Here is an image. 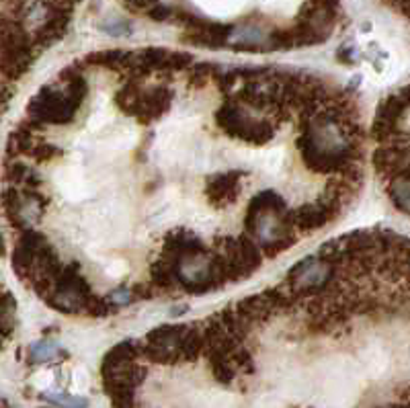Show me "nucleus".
<instances>
[{"instance_id": "obj_1", "label": "nucleus", "mask_w": 410, "mask_h": 408, "mask_svg": "<svg viewBox=\"0 0 410 408\" xmlns=\"http://www.w3.org/2000/svg\"><path fill=\"white\" fill-rule=\"evenodd\" d=\"M244 224L246 232L259 242L263 257L269 259L292 248L297 238L292 224V210L273 189L261 191L250 199Z\"/></svg>"}, {"instance_id": "obj_2", "label": "nucleus", "mask_w": 410, "mask_h": 408, "mask_svg": "<svg viewBox=\"0 0 410 408\" xmlns=\"http://www.w3.org/2000/svg\"><path fill=\"white\" fill-rule=\"evenodd\" d=\"M59 89L56 86H44L31 101H29V121L44 127L50 123L68 125L72 123L82 101L86 99L88 84L82 72H78L76 66L64 70L59 74Z\"/></svg>"}, {"instance_id": "obj_3", "label": "nucleus", "mask_w": 410, "mask_h": 408, "mask_svg": "<svg viewBox=\"0 0 410 408\" xmlns=\"http://www.w3.org/2000/svg\"><path fill=\"white\" fill-rule=\"evenodd\" d=\"M339 265L322 259V257H306L297 261L290 269L286 288L290 290L292 297L297 299H310L324 293H330L339 288Z\"/></svg>"}, {"instance_id": "obj_4", "label": "nucleus", "mask_w": 410, "mask_h": 408, "mask_svg": "<svg viewBox=\"0 0 410 408\" xmlns=\"http://www.w3.org/2000/svg\"><path fill=\"white\" fill-rule=\"evenodd\" d=\"M118 107L133 115L140 123H152L165 115L173 103V93L167 86H144L142 78L131 76L115 95Z\"/></svg>"}, {"instance_id": "obj_5", "label": "nucleus", "mask_w": 410, "mask_h": 408, "mask_svg": "<svg viewBox=\"0 0 410 408\" xmlns=\"http://www.w3.org/2000/svg\"><path fill=\"white\" fill-rule=\"evenodd\" d=\"M216 121L226 136L240 140V142H246V144L263 146L275 138V127L269 121L248 113L246 107L238 105L232 99H228L218 109Z\"/></svg>"}, {"instance_id": "obj_6", "label": "nucleus", "mask_w": 410, "mask_h": 408, "mask_svg": "<svg viewBox=\"0 0 410 408\" xmlns=\"http://www.w3.org/2000/svg\"><path fill=\"white\" fill-rule=\"evenodd\" d=\"M216 254L222 259L228 281H242L263 265V252L259 244L248 236L222 238L218 242Z\"/></svg>"}, {"instance_id": "obj_7", "label": "nucleus", "mask_w": 410, "mask_h": 408, "mask_svg": "<svg viewBox=\"0 0 410 408\" xmlns=\"http://www.w3.org/2000/svg\"><path fill=\"white\" fill-rule=\"evenodd\" d=\"M409 123V89L388 95L375 111L373 119V138L382 144L398 140V133H407Z\"/></svg>"}, {"instance_id": "obj_8", "label": "nucleus", "mask_w": 410, "mask_h": 408, "mask_svg": "<svg viewBox=\"0 0 410 408\" xmlns=\"http://www.w3.org/2000/svg\"><path fill=\"white\" fill-rule=\"evenodd\" d=\"M187 324H162L146 335V345H142V355L160 365L180 363V337Z\"/></svg>"}, {"instance_id": "obj_9", "label": "nucleus", "mask_w": 410, "mask_h": 408, "mask_svg": "<svg viewBox=\"0 0 410 408\" xmlns=\"http://www.w3.org/2000/svg\"><path fill=\"white\" fill-rule=\"evenodd\" d=\"M409 138H402L400 142L394 140L382 144L373 154V165L382 178L388 180L392 176L409 175Z\"/></svg>"}, {"instance_id": "obj_10", "label": "nucleus", "mask_w": 410, "mask_h": 408, "mask_svg": "<svg viewBox=\"0 0 410 408\" xmlns=\"http://www.w3.org/2000/svg\"><path fill=\"white\" fill-rule=\"evenodd\" d=\"M48 244V238L41 232L33 230V228H25L19 240H17V246L12 250V267L17 271V275L21 279H27V273L37 257V252Z\"/></svg>"}, {"instance_id": "obj_11", "label": "nucleus", "mask_w": 410, "mask_h": 408, "mask_svg": "<svg viewBox=\"0 0 410 408\" xmlns=\"http://www.w3.org/2000/svg\"><path fill=\"white\" fill-rule=\"evenodd\" d=\"M244 173L242 171H230V173H220L207 178L205 185V195L207 201L216 207H226L234 203L240 195V185H242Z\"/></svg>"}, {"instance_id": "obj_12", "label": "nucleus", "mask_w": 410, "mask_h": 408, "mask_svg": "<svg viewBox=\"0 0 410 408\" xmlns=\"http://www.w3.org/2000/svg\"><path fill=\"white\" fill-rule=\"evenodd\" d=\"M37 52L33 48H12L0 52V74L8 80H19L29 72Z\"/></svg>"}, {"instance_id": "obj_13", "label": "nucleus", "mask_w": 410, "mask_h": 408, "mask_svg": "<svg viewBox=\"0 0 410 408\" xmlns=\"http://www.w3.org/2000/svg\"><path fill=\"white\" fill-rule=\"evenodd\" d=\"M207 250V246L189 230H183V228H176L173 232H169V236L165 238V252L162 257L173 261L178 257H185V254H193V252H203Z\"/></svg>"}, {"instance_id": "obj_14", "label": "nucleus", "mask_w": 410, "mask_h": 408, "mask_svg": "<svg viewBox=\"0 0 410 408\" xmlns=\"http://www.w3.org/2000/svg\"><path fill=\"white\" fill-rule=\"evenodd\" d=\"M205 349L203 331L199 324H187L180 337V361H195Z\"/></svg>"}, {"instance_id": "obj_15", "label": "nucleus", "mask_w": 410, "mask_h": 408, "mask_svg": "<svg viewBox=\"0 0 410 408\" xmlns=\"http://www.w3.org/2000/svg\"><path fill=\"white\" fill-rule=\"evenodd\" d=\"M6 180L12 185H21L23 189H39L44 183L39 173H35L31 167L23 163H12L6 167Z\"/></svg>"}, {"instance_id": "obj_16", "label": "nucleus", "mask_w": 410, "mask_h": 408, "mask_svg": "<svg viewBox=\"0 0 410 408\" xmlns=\"http://www.w3.org/2000/svg\"><path fill=\"white\" fill-rule=\"evenodd\" d=\"M386 187H388V195H390L392 203H394L402 214H409V175L388 178V180H386Z\"/></svg>"}, {"instance_id": "obj_17", "label": "nucleus", "mask_w": 410, "mask_h": 408, "mask_svg": "<svg viewBox=\"0 0 410 408\" xmlns=\"http://www.w3.org/2000/svg\"><path fill=\"white\" fill-rule=\"evenodd\" d=\"M15 312H17V302L12 293H0V339L10 337L15 331Z\"/></svg>"}, {"instance_id": "obj_18", "label": "nucleus", "mask_w": 410, "mask_h": 408, "mask_svg": "<svg viewBox=\"0 0 410 408\" xmlns=\"http://www.w3.org/2000/svg\"><path fill=\"white\" fill-rule=\"evenodd\" d=\"M56 355H64V353L59 351L58 343L52 341V339L39 341V343H35V345L31 347V361H35V363L50 361V359H54Z\"/></svg>"}, {"instance_id": "obj_19", "label": "nucleus", "mask_w": 410, "mask_h": 408, "mask_svg": "<svg viewBox=\"0 0 410 408\" xmlns=\"http://www.w3.org/2000/svg\"><path fill=\"white\" fill-rule=\"evenodd\" d=\"M59 154H62V150H59L58 146L48 144V142H39V140H37V144H35L33 150H31V156H35V158L41 160V163L52 160L54 156H59Z\"/></svg>"}, {"instance_id": "obj_20", "label": "nucleus", "mask_w": 410, "mask_h": 408, "mask_svg": "<svg viewBox=\"0 0 410 408\" xmlns=\"http://www.w3.org/2000/svg\"><path fill=\"white\" fill-rule=\"evenodd\" d=\"M109 299H113V304H118V306H121V304H129L131 299H133V292L131 290H127V288H121V290H118V292L111 293V297Z\"/></svg>"}, {"instance_id": "obj_21", "label": "nucleus", "mask_w": 410, "mask_h": 408, "mask_svg": "<svg viewBox=\"0 0 410 408\" xmlns=\"http://www.w3.org/2000/svg\"><path fill=\"white\" fill-rule=\"evenodd\" d=\"M384 2H388L390 6H394L396 10H400L402 15H407L409 12V0H384Z\"/></svg>"}]
</instances>
